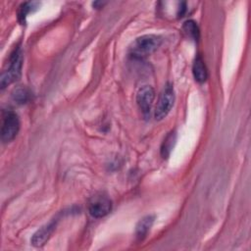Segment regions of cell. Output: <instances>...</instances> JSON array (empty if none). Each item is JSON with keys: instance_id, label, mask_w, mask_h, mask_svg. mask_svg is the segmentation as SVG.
<instances>
[{"instance_id": "8fae6325", "label": "cell", "mask_w": 251, "mask_h": 251, "mask_svg": "<svg viewBox=\"0 0 251 251\" xmlns=\"http://www.w3.org/2000/svg\"><path fill=\"white\" fill-rule=\"evenodd\" d=\"M182 29L188 37H190L191 39H193L195 41L198 40L200 32H199V27L194 21L188 20V21L184 22V24L182 25Z\"/></svg>"}, {"instance_id": "277c9868", "label": "cell", "mask_w": 251, "mask_h": 251, "mask_svg": "<svg viewBox=\"0 0 251 251\" xmlns=\"http://www.w3.org/2000/svg\"><path fill=\"white\" fill-rule=\"evenodd\" d=\"M175 102V91L172 83H167L162 90L156 108L154 112V117L156 120L161 121L167 117L170 113Z\"/></svg>"}, {"instance_id": "8992f818", "label": "cell", "mask_w": 251, "mask_h": 251, "mask_svg": "<svg viewBox=\"0 0 251 251\" xmlns=\"http://www.w3.org/2000/svg\"><path fill=\"white\" fill-rule=\"evenodd\" d=\"M154 98L155 91L153 87L150 85H144L137 91L136 103L145 119H148L150 117V112Z\"/></svg>"}, {"instance_id": "3957f363", "label": "cell", "mask_w": 251, "mask_h": 251, "mask_svg": "<svg viewBox=\"0 0 251 251\" xmlns=\"http://www.w3.org/2000/svg\"><path fill=\"white\" fill-rule=\"evenodd\" d=\"M20 129V120L18 115L6 110L2 112V126H1V139L3 142L12 141L18 134Z\"/></svg>"}, {"instance_id": "9c48e42d", "label": "cell", "mask_w": 251, "mask_h": 251, "mask_svg": "<svg viewBox=\"0 0 251 251\" xmlns=\"http://www.w3.org/2000/svg\"><path fill=\"white\" fill-rule=\"evenodd\" d=\"M192 73L195 80H197L198 82H204L207 79L208 72H207L205 62L201 57V55H197L195 57L193 66H192Z\"/></svg>"}, {"instance_id": "4fadbf2b", "label": "cell", "mask_w": 251, "mask_h": 251, "mask_svg": "<svg viewBox=\"0 0 251 251\" xmlns=\"http://www.w3.org/2000/svg\"><path fill=\"white\" fill-rule=\"evenodd\" d=\"M38 5L37 2H25V3H23L20 7V10H19V20L24 23L25 20V17L26 15L32 10V8H36V6Z\"/></svg>"}, {"instance_id": "30bf717a", "label": "cell", "mask_w": 251, "mask_h": 251, "mask_svg": "<svg viewBox=\"0 0 251 251\" xmlns=\"http://www.w3.org/2000/svg\"><path fill=\"white\" fill-rule=\"evenodd\" d=\"M176 134L175 131H171L165 137V139L161 145V156L164 159H167L170 156V154L174 148V145L176 143Z\"/></svg>"}, {"instance_id": "7c38bea8", "label": "cell", "mask_w": 251, "mask_h": 251, "mask_svg": "<svg viewBox=\"0 0 251 251\" xmlns=\"http://www.w3.org/2000/svg\"><path fill=\"white\" fill-rule=\"evenodd\" d=\"M12 97L14 101H16L19 104L26 103L29 100L30 92L25 87H17L12 92Z\"/></svg>"}, {"instance_id": "52a82bcc", "label": "cell", "mask_w": 251, "mask_h": 251, "mask_svg": "<svg viewBox=\"0 0 251 251\" xmlns=\"http://www.w3.org/2000/svg\"><path fill=\"white\" fill-rule=\"evenodd\" d=\"M55 226H56L55 220H53L49 224L43 226L40 229H38L33 234V236L31 238V244L36 247H39V246H42L43 244H45V242L49 239V237L53 233Z\"/></svg>"}, {"instance_id": "ba28073f", "label": "cell", "mask_w": 251, "mask_h": 251, "mask_svg": "<svg viewBox=\"0 0 251 251\" xmlns=\"http://www.w3.org/2000/svg\"><path fill=\"white\" fill-rule=\"evenodd\" d=\"M154 216L148 215L139 220L135 226V236L138 240H143L146 237L154 223Z\"/></svg>"}, {"instance_id": "6da1fadb", "label": "cell", "mask_w": 251, "mask_h": 251, "mask_svg": "<svg viewBox=\"0 0 251 251\" xmlns=\"http://www.w3.org/2000/svg\"><path fill=\"white\" fill-rule=\"evenodd\" d=\"M162 42L160 36L145 34L134 40L129 48V54L134 59H143L158 49Z\"/></svg>"}, {"instance_id": "7a4b0ae2", "label": "cell", "mask_w": 251, "mask_h": 251, "mask_svg": "<svg viewBox=\"0 0 251 251\" xmlns=\"http://www.w3.org/2000/svg\"><path fill=\"white\" fill-rule=\"evenodd\" d=\"M23 66V55L20 47L14 50L10 57V64L6 71H4L0 77L1 88H5L10 83L17 80L21 75Z\"/></svg>"}, {"instance_id": "5b68a950", "label": "cell", "mask_w": 251, "mask_h": 251, "mask_svg": "<svg viewBox=\"0 0 251 251\" xmlns=\"http://www.w3.org/2000/svg\"><path fill=\"white\" fill-rule=\"evenodd\" d=\"M112 210V201L105 194L94 195L88 204V212L93 218H102Z\"/></svg>"}]
</instances>
